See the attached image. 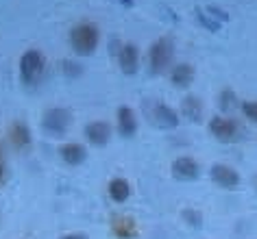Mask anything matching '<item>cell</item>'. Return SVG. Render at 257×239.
<instances>
[{"instance_id": "cell-1", "label": "cell", "mask_w": 257, "mask_h": 239, "mask_svg": "<svg viewBox=\"0 0 257 239\" xmlns=\"http://www.w3.org/2000/svg\"><path fill=\"white\" fill-rule=\"evenodd\" d=\"M98 42H100V31L92 22H81L70 31V46L81 57L94 55V50L98 48Z\"/></svg>"}, {"instance_id": "cell-2", "label": "cell", "mask_w": 257, "mask_h": 239, "mask_svg": "<svg viewBox=\"0 0 257 239\" xmlns=\"http://www.w3.org/2000/svg\"><path fill=\"white\" fill-rule=\"evenodd\" d=\"M142 111L146 115V120L157 128H177L179 126V113L172 107L166 105V102L149 98V100H144Z\"/></svg>"}, {"instance_id": "cell-3", "label": "cell", "mask_w": 257, "mask_h": 239, "mask_svg": "<svg viewBox=\"0 0 257 239\" xmlns=\"http://www.w3.org/2000/svg\"><path fill=\"white\" fill-rule=\"evenodd\" d=\"M44 70H46V57L44 53H40L37 48H31L22 55L20 59V79L24 85H35L40 83V79L44 76Z\"/></svg>"}, {"instance_id": "cell-4", "label": "cell", "mask_w": 257, "mask_h": 239, "mask_svg": "<svg viewBox=\"0 0 257 239\" xmlns=\"http://www.w3.org/2000/svg\"><path fill=\"white\" fill-rule=\"evenodd\" d=\"M175 57V44L170 37H159L149 50V63H151V72L153 74H162L168 70Z\"/></svg>"}, {"instance_id": "cell-5", "label": "cell", "mask_w": 257, "mask_h": 239, "mask_svg": "<svg viewBox=\"0 0 257 239\" xmlns=\"http://www.w3.org/2000/svg\"><path fill=\"white\" fill-rule=\"evenodd\" d=\"M70 124H72V113L70 109H63V107H53L44 113L42 118V128L46 133H50L53 137H61V135L68 133Z\"/></svg>"}, {"instance_id": "cell-6", "label": "cell", "mask_w": 257, "mask_h": 239, "mask_svg": "<svg viewBox=\"0 0 257 239\" xmlns=\"http://www.w3.org/2000/svg\"><path fill=\"white\" fill-rule=\"evenodd\" d=\"M209 131L211 135L218 139V141H224V144H229V141H235L237 135H240V126H237L235 120L231 118H222V115H218L209 122Z\"/></svg>"}, {"instance_id": "cell-7", "label": "cell", "mask_w": 257, "mask_h": 239, "mask_svg": "<svg viewBox=\"0 0 257 239\" xmlns=\"http://www.w3.org/2000/svg\"><path fill=\"white\" fill-rule=\"evenodd\" d=\"M209 176L218 187H222V189H235V187L240 185V174H237V170H233L231 165H224V163L211 165Z\"/></svg>"}, {"instance_id": "cell-8", "label": "cell", "mask_w": 257, "mask_h": 239, "mask_svg": "<svg viewBox=\"0 0 257 239\" xmlns=\"http://www.w3.org/2000/svg\"><path fill=\"white\" fill-rule=\"evenodd\" d=\"M111 232L118 239H136L140 235V228H138V222L131 215L118 213V215L111 217Z\"/></svg>"}, {"instance_id": "cell-9", "label": "cell", "mask_w": 257, "mask_h": 239, "mask_svg": "<svg viewBox=\"0 0 257 239\" xmlns=\"http://www.w3.org/2000/svg\"><path fill=\"white\" fill-rule=\"evenodd\" d=\"M118 66L124 74H136L140 70V50L136 44H122L120 53H118Z\"/></svg>"}, {"instance_id": "cell-10", "label": "cell", "mask_w": 257, "mask_h": 239, "mask_svg": "<svg viewBox=\"0 0 257 239\" xmlns=\"http://www.w3.org/2000/svg\"><path fill=\"white\" fill-rule=\"evenodd\" d=\"M172 176L177 180H196L201 176V167L192 157H179L172 161Z\"/></svg>"}, {"instance_id": "cell-11", "label": "cell", "mask_w": 257, "mask_h": 239, "mask_svg": "<svg viewBox=\"0 0 257 239\" xmlns=\"http://www.w3.org/2000/svg\"><path fill=\"white\" fill-rule=\"evenodd\" d=\"M85 137L92 146L102 148V146L109 144V139H111V126H109L107 122H100V120L89 122L85 126Z\"/></svg>"}, {"instance_id": "cell-12", "label": "cell", "mask_w": 257, "mask_h": 239, "mask_svg": "<svg viewBox=\"0 0 257 239\" xmlns=\"http://www.w3.org/2000/svg\"><path fill=\"white\" fill-rule=\"evenodd\" d=\"M9 141L14 148H18V150H24V148L31 146V128H29L27 122L16 120L14 124L9 126Z\"/></svg>"}, {"instance_id": "cell-13", "label": "cell", "mask_w": 257, "mask_h": 239, "mask_svg": "<svg viewBox=\"0 0 257 239\" xmlns=\"http://www.w3.org/2000/svg\"><path fill=\"white\" fill-rule=\"evenodd\" d=\"M118 131L120 135H124V137H133V135L138 133V118H136V111H133L131 107L122 105L118 109Z\"/></svg>"}, {"instance_id": "cell-14", "label": "cell", "mask_w": 257, "mask_h": 239, "mask_svg": "<svg viewBox=\"0 0 257 239\" xmlns=\"http://www.w3.org/2000/svg\"><path fill=\"white\" fill-rule=\"evenodd\" d=\"M203 113H205V107H203V100L198 96H185L181 100V115L188 118L190 122H201L203 120Z\"/></svg>"}, {"instance_id": "cell-15", "label": "cell", "mask_w": 257, "mask_h": 239, "mask_svg": "<svg viewBox=\"0 0 257 239\" xmlns=\"http://www.w3.org/2000/svg\"><path fill=\"white\" fill-rule=\"evenodd\" d=\"M59 157L66 161L68 165H81L83 161L87 159V150H85V146L70 141V144H63L59 148Z\"/></svg>"}, {"instance_id": "cell-16", "label": "cell", "mask_w": 257, "mask_h": 239, "mask_svg": "<svg viewBox=\"0 0 257 239\" xmlns=\"http://www.w3.org/2000/svg\"><path fill=\"white\" fill-rule=\"evenodd\" d=\"M194 68L190 66V63H179V66L172 68V72H170V81H172V85L175 87H190L192 85V81H194Z\"/></svg>"}, {"instance_id": "cell-17", "label": "cell", "mask_w": 257, "mask_h": 239, "mask_svg": "<svg viewBox=\"0 0 257 239\" xmlns=\"http://www.w3.org/2000/svg\"><path fill=\"white\" fill-rule=\"evenodd\" d=\"M109 196H111L113 202H124L131 196V187H128L126 178H113L109 183Z\"/></svg>"}, {"instance_id": "cell-18", "label": "cell", "mask_w": 257, "mask_h": 239, "mask_svg": "<svg viewBox=\"0 0 257 239\" xmlns=\"http://www.w3.org/2000/svg\"><path fill=\"white\" fill-rule=\"evenodd\" d=\"M218 105H220L222 111H231V109L237 105V96H235L233 89H231V87H224L222 92H220V96H218Z\"/></svg>"}, {"instance_id": "cell-19", "label": "cell", "mask_w": 257, "mask_h": 239, "mask_svg": "<svg viewBox=\"0 0 257 239\" xmlns=\"http://www.w3.org/2000/svg\"><path fill=\"white\" fill-rule=\"evenodd\" d=\"M181 219L192 228H201L203 226V213L196 211V209H183L181 211Z\"/></svg>"}, {"instance_id": "cell-20", "label": "cell", "mask_w": 257, "mask_h": 239, "mask_svg": "<svg viewBox=\"0 0 257 239\" xmlns=\"http://www.w3.org/2000/svg\"><path fill=\"white\" fill-rule=\"evenodd\" d=\"M196 20L201 22L207 31H218V29H220V22L214 20V18H211L207 11H203V9H196Z\"/></svg>"}, {"instance_id": "cell-21", "label": "cell", "mask_w": 257, "mask_h": 239, "mask_svg": "<svg viewBox=\"0 0 257 239\" xmlns=\"http://www.w3.org/2000/svg\"><path fill=\"white\" fill-rule=\"evenodd\" d=\"M61 72L68 76V79H76V76H81L83 74V68L79 66V63H74V61H63L61 63Z\"/></svg>"}, {"instance_id": "cell-22", "label": "cell", "mask_w": 257, "mask_h": 239, "mask_svg": "<svg viewBox=\"0 0 257 239\" xmlns=\"http://www.w3.org/2000/svg\"><path fill=\"white\" fill-rule=\"evenodd\" d=\"M242 111H244V115H246L250 122H255V124H257V100L244 102V105H242Z\"/></svg>"}, {"instance_id": "cell-23", "label": "cell", "mask_w": 257, "mask_h": 239, "mask_svg": "<svg viewBox=\"0 0 257 239\" xmlns=\"http://www.w3.org/2000/svg\"><path fill=\"white\" fill-rule=\"evenodd\" d=\"M207 14H209L211 18H214V20H218V22H220V24L229 20V16L224 14L222 9H218V7H207Z\"/></svg>"}, {"instance_id": "cell-24", "label": "cell", "mask_w": 257, "mask_h": 239, "mask_svg": "<svg viewBox=\"0 0 257 239\" xmlns=\"http://www.w3.org/2000/svg\"><path fill=\"white\" fill-rule=\"evenodd\" d=\"M61 239H87L85 232H68V235H63Z\"/></svg>"}, {"instance_id": "cell-25", "label": "cell", "mask_w": 257, "mask_h": 239, "mask_svg": "<svg viewBox=\"0 0 257 239\" xmlns=\"http://www.w3.org/2000/svg\"><path fill=\"white\" fill-rule=\"evenodd\" d=\"M5 180V161H0V185H3Z\"/></svg>"}, {"instance_id": "cell-26", "label": "cell", "mask_w": 257, "mask_h": 239, "mask_svg": "<svg viewBox=\"0 0 257 239\" xmlns=\"http://www.w3.org/2000/svg\"><path fill=\"white\" fill-rule=\"evenodd\" d=\"M115 3H120L122 7H133V0H115Z\"/></svg>"}, {"instance_id": "cell-27", "label": "cell", "mask_w": 257, "mask_h": 239, "mask_svg": "<svg viewBox=\"0 0 257 239\" xmlns=\"http://www.w3.org/2000/svg\"><path fill=\"white\" fill-rule=\"evenodd\" d=\"M253 187H255V189H257V176L253 178Z\"/></svg>"}, {"instance_id": "cell-28", "label": "cell", "mask_w": 257, "mask_h": 239, "mask_svg": "<svg viewBox=\"0 0 257 239\" xmlns=\"http://www.w3.org/2000/svg\"><path fill=\"white\" fill-rule=\"evenodd\" d=\"M0 161H3V152H0Z\"/></svg>"}]
</instances>
